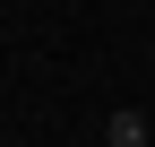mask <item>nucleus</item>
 Masks as SVG:
<instances>
[{
	"instance_id": "nucleus-1",
	"label": "nucleus",
	"mask_w": 155,
	"mask_h": 147,
	"mask_svg": "<svg viewBox=\"0 0 155 147\" xmlns=\"http://www.w3.org/2000/svg\"><path fill=\"white\" fill-rule=\"evenodd\" d=\"M104 147H155V113L147 104H121V113L104 121Z\"/></svg>"
},
{
	"instance_id": "nucleus-2",
	"label": "nucleus",
	"mask_w": 155,
	"mask_h": 147,
	"mask_svg": "<svg viewBox=\"0 0 155 147\" xmlns=\"http://www.w3.org/2000/svg\"><path fill=\"white\" fill-rule=\"evenodd\" d=\"M147 113H155V87H147Z\"/></svg>"
}]
</instances>
